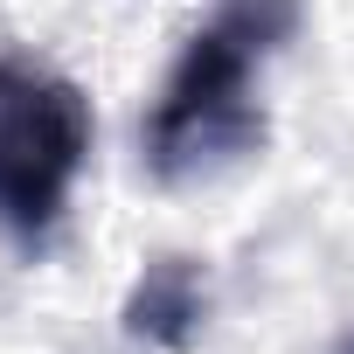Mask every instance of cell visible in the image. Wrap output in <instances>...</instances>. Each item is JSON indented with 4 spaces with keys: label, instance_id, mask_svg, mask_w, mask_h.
Returning a JSON list of instances; mask_svg holds the SVG:
<instances>
[{
    "label": "cell",
    "instance_id": "1",
    "mask_svg": "<svg viewBox=\"0 0 354 354\" xmlns=\"http://www.w3.org/2000/svg\"><path fill=\"white\" fill-rule=\"evenodd\" d=\"M292 28H299V0H216V15L188 35L181 63L167 70V84L146 111L153 181H167V188L209 181V174H223L264 146L257 77Z\"/></svg>",
    "mask_w": 354,
    "mask_h": 354
},
{
    "label": "cell",
    "instance_id": "2",
    "mask_svg": "<svg viewBox=\"0 0 354 354\" xmlns=\"http://www.w3.org/2000/svg\"><path fill=\"white\" fill-rule=\"evenodd\" d=\"M91 160V97L35 63V56H0V230L21 250H35Z\"/></svg>",
    "mask_w": 354,
    "mask_h": 354
},
{
    "label": "cell",
    "instance_id": "3",
    "mask_svg": "<svg viewBox=\"0 0 354 354\" xmlns=\"http://www.w3.org/2000/svg\"><path fill=\"white\" fill-rule=\"evenodd\" d=\"M209 319V278L188 257H160L139 271L132 299H125V333L146 347H188Z\"/></svg>",
    "mask_w": 354,
    "mask_h": 354
}]
</instances>
